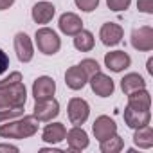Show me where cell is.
Here are the masks:
<instances>
[{
  "mask_svg": "<svg viewBox=\"0 0 153 153\" xmlns=\"http://www.w3.org/2000/svg\"><path fill=\"white\" fill-rule=\"evenodd\" d=\"M59 114V103L51 97V99H42L34 103L33 108V115L40 121V123H51L54 117H58Z\"/></svg>",
  "mask_w": 153,
  "mask_h": 153,
  "instance_id": "obj_5",
  "label": "cell"
},
{
  "mask_svg": "<svg viewBox=\"0 0 153 153\" xmlns=\"http://www.w3.org/2000/svg\"><path fill=\"white\" fill-rule=\"evenodd\" d=\"M74 2L78 6V9H81L85 13H92L99 6V0H74Z\"/></svg>",
  "mask_w": 153,
  "mask_h": 153,
  "instance_id": "obj_27",
  "label": "cell"
},
{
  "mask_svg": "<svg viewBox=\"0 0 153 153\" xmlns=\"http://www.w3.org/2000/svg\"><path fill=\"white\" fill-rule=\"evenodd\" d=\"M133 142H135V146H139L142 149H149L153 146V128L149 124H144L140 128H135Z\"/></svg>",
  "mask_w": 153,
  "mask_h": 153,
  "instance_id": "obj_21",
  "label": "cell"
},
{
  "mask_svg": "<svg viewBox=\"0 0 153 153\" xmlns=\"http://www.w3.org/2000/svg\"><path fill=\"white\" fill-rule=\"evenodd\" d=\"M18 81H22V74L20 72H11L7 78H4L2 81H0V88H2V87H9V85H15Z\"/></svg>",
  "mask_w": 153,
  "mask_h": 153,
  "instance_id": "obj_28",
  "label": "cell"
},
{
  "mask_svg": "<svg viewBox=\"0 0 153 153\" xmlns=\"http://www.w3.org/2000/svg\"><path fill=\"white\" fill-rule=\"evenodd\" d=\"M94 43H96V40H94V34L90 31L81 29L78 34H74V47L78 49V51H81V52L92 51L94 49Z\"/></svg>",
  "mask_w": 153,
  "mask_h": 153,
  "instance_id": "obj_22",
  "label": "cell"
},
{
  "mask_svg": "<svg viewBox=\"0 0 153 153\" xmlns=\"http://www.w3.org/2000/svg\"><path fill=\"white\" fill-rule=\"evenodd\" d=\"M137 9L146 15H153V0H137Z\"/></svg>",
  "mask_w": 153,
  "mask_h": 153,
  "instance_id": "obj_29",
  "label": "cell"
},
{
  "mask_svg": "<svg viewBox=\"0 0 153 153\" xmlns=\"http://www.w3.org/2000/svg\"><path fill=\"white\" fill-rule=\"evenodd\" d=\"M15 4V0H0V11H6Z\"/></svg>",
  "mask_w": 153,
  "mask_h": 153,
  "instance_id": "obj_32",
  "label": "cell"
},
{
  "mask_svg": "<svg viewBox=\"0 0 153 153\" xmlns=\"http://www.w3.org/2000/svg\"><path fill=\"white\" fill-rule=\"evenodd\" d=\"M140 88H146V81H144L142 76L137 74V72H130V74H126L124 78L121 79V90L126 96L135 92V90H140Z\"/></svg>",
  "mask_w": 153,
  "mask_h": 153,
  "instance_id": "obj_20",
  "label": "cell"
},
{
  "mask_svg": "<svg viewBox=\"0 0 153 153\" xmlns=\"http://www.w3.org/2000/svg\"><path fill=\"white\" fill-rule=\"evenodd\" d=\"M128 106L130 108H137V110H149L151 106V96L146 88L135 90L131 94H128Z\"/></svg>",
  "mask_w": 153,
  "mask_h": 153,
  "instance_id": "obj_19",
  "label": "cell"
},
{
  "mask_svg": "<svg viewBox=\"0 0 153 153\" xmlns=\"http://www.w3.org/2000/svg\"><path fill=\"white\" fill-rule=\"evenodd\" d=\"M27 101V90L24 81H18L9 87L0 88V108H15L24 106Z\"/></svg>",
  "mask_w": 153,
  "mask_h": 153,
  "instance_id": "obj_2",
  "label": "cell"
},
{
  "mask_svg": "<svg viewBox=\"0 0 153 153\" xmlns=\"http://www.w3.org/2000/svg\"><path fill=\"white\" fill-rule=\"evenodd\" d=\"M131 65V58L124 51H112L105 54V67L112 72H123Z\"/></svg>",
  "mask_w": 153,
  "mask_h": 153,
  "instance_id": "obj_11",
  "label": "cell"
},
{
  "mask_svg": "<svg viewBox=\"0 0 153 153\" xmlns=\"http://www.w3.org/2000/svg\"><path fill=\"white\" fill-rule=\"evenodd\" d=\"M24 115V106H15V108H0V123H6L11 119H16Z\"/></svg>",
  "mask_w": 153,
  "mask_h": 153,
  "instance_id": "obj_24",
  "label": "cell"
},
{
  "mask_svg": "<svg viewBox=\"0 0 153 153\" xmlns=\"http://www.w3.org/2000/svg\"><path fill=\"white\" fill-rule=\"evenodd\" d=\"M34 38H36V47H38V51H40L42 54H45V56H54V54L61 49V40H59L58 33L52 31V29H49V27L38 29L36 34H34Z\"/></svg>",
  "mask_w": 153,
  "mask_h": 153,
  "instance_id": "obj_3",
  "label": "cell"
},
{
  "mask_svg": "<svg viewBox=\"0 0 153 153\" xmlns=\"http://www.w3.org/2000/svg\"><path fill=\"white\" fill-rule=\"evenodd\" d=\"M92 130H94L96 139L101 142V140L110 139V137H114V135L117 133V124H115V121L110 119L108 115H99V117L94 121Z\"/></svg>",
  "mask_w": 153,
  "mask_h": 153,
  "instance_id": "obj_9",
  "label": "cell"
},
{
  "mask_svg": "<svg viewBox=\"0 0 153 153\" xmlns=\"http://www.w3.org/2000/svg\"><path fill=\"white\" fill-rule=\"evenodd\" d=\"M7 68H9V56L0 49V76H2Z\"/></svg>",
  "mask_w": 153,
  "mask_h": 153,
  "instance_id": "obj_30",
  "label": "cell"
},
{
  "mask_svg": "<svg viewBox=\"0 0 153 153\" xmlns=\"http://www.w3.org/2000/svg\"><path fill=\"white\" fill-rule=\"evenodd\" d=\"M56 92V83L49 76H40L33 83V97L34 101H42V99H51Z\"/></svg>",
  "mask_w": 153,
  "mask_h": 153,
  "instance_id": "obj_8",
  "label": "cell"
},
{
  "mask_svg": "<svg viewBox=\"0 0 153 153\" xmlns=\"http://www.w3.org/2000/svg\"><path fill=\"white\" fill-rule=\"evenodd\" d=\"M124 123L128 124V128H140L144 124H149V119H151V112L149 110H137V108H130L126 106L124 108Z\"/></svg>",
  "mask_w": 153,
  "mask_h": 153,
  "instance_id": "obj_16",
  "label": "cell"
},
{
  "mask_svg": "<svg viewBox=\"0 0 153 153\" xmlns=\"http://www.w3.org/2000/svg\"><path fill=\"white\" fill-rule=\"evenodd\" d=\"M40 151H42V153H45V151H52V153H61V149H58V148H42Z\"/></svg>",
  "mask_w": 153,
  "mask_h": 153,
  "instance_id": "obj_33",
  "label": "cell"
},
{
  "mask_svg": "<svg viewBox=\"0 0 153 153\" xmlns=\"http://www.w3.org/2000/svg\"><path fill=\"white\" fill-rule=\"evenodd\" d=\"M146 68H148V72H149V74H153V58H149V59H148V67H146Z\"/></svg>",
  "mask_w": 153,
  "mask_h": 153,
  "instance_id": "obj_34",
  "label": "cell"
},
{
  "mask_svg": "<svg viewBox=\"0 0 153 153\" xmlns=\"http://www.w3.org/2000/svg\"><path fill=\"white\" fill-rule=\"evenodd\" d=\"M67 112H68V119H70V123L74 126H81V124L87 123V119L90 115V106L81 97H72L68 101Z\"/></svg>",
  "mask_w": 153,
  "mask_h": 153,
  "instance_id": "obj_4",
  "label": "cell"
},
{
  "mask_svg": "<svg viewBox=\"0 0 153 153\" xmlns=\"http://www.w3.org/2000/svg\"><path fill=\"white\" fill-rule=\"evenodd\" d=\"M40 121L34 115H20L16 119L6 121V124L0 126V137L4 139H27L38 131Z\"/></svg>",
  "mask_w": 153,
  "mask_h": 153,
  "instance_id": "obj_1",
  "label": "cell"
},
{
  "mask_svg": "<svg viewBox=\"0 0 153 153\" xmlns=\"http://www.w3.org/2000/svg\"><path fill=\"white\" fill-rule=\"evenodd\" d=\"M58 27L63 34L67 36H74L78 34L81 29H83V20L76 15V13H63L59 16V22H58Z\"/></svg>",
  "mask_w": 153,
  "mask_h": 153,
  "instance_id": "obj_14",
  "label": "cell"
},
{
  "mask_svg": "<svg viewBox=\"0 0 153 153\" xmlns=\"http://www.w3.org/2000/svg\"><path fill=\"white\" fill-rule=\"evenodd\" d=\"M0 151H13V153H18V148L13 146V144H0Z\"/></svg>",
  "mask_w": 153,
  "mask_h": 153,
  "instance_id": "obj_31",
  "label": "cell"
},
{
  "mask_svg": "<svg viewBox=\"0 0 153 153\" xmlns=\"http://www.w3.org/2000/svg\"><path fill=\"white\" fill-rule=\"evenodd\" d=\"M65 135H67L65 124H61V123H51V124H47L43 128L42 140H45L49 144H58V142L65 140Z\"/></svg>",
  "mask_w": 153,
  "mask_h": 153,
  "instance_id": "obj_18",
  "label": "cell"
},
{
  "mask_svg": "<svg viewBox=\"0 0 153 153\" xmlns=\"http://www.w3.org/2000/svg\"><path fill=\"white\" fill-rule=\"evenodd\" d=\"M99 148H101L103 153H119V151L124 148V140L115 133L114 137L101 140V142H99Z\"/></svg>",
  "mask_w": 153,
  "mask_h": 153,
  "instance_id": "obj_23",
  "label": "cell"
},
{
  "mask_svg": "<svg viewBox=\"0 0 153 153\" xmlns=\"http://www.w3.org/2000/svg\"><path fill=\"white\" fill-rule=\"evenodd\" d=\"M15 52H16V58L22 61V63H29L34 56V47H33V42L31 38L25 34V33H18L15 36Z\"/></svg>",
  "mask_w": 153,
  "mask_h": 153,
  "instance_id": "obj_12",
  "label": "cell"
},
{
  "mask_svg": "<svg viewBox=\"0 0 153 153\" xmlns=\"http://www.w3.org/2000/svg\"><path fill=\"white\" fill-rule=\"evenodd\" d=\"M131 47L140 52H149L153 49V29L149 25H142L131 31Z\"/></svg>",
  "mask_w": 153,
  "mask_h": 153,
  "instance_id": "obj_6",
  "label": "cell"
},
{
  "mask_svg": "<svg viewBox=\"0 0 153 153\" xmlns=\"http://www.w3.org/2000/svg\"><path fill=\"white\" fill-rule=\"evenodd\" d=\"M131 4V0H106V6L108 9L115 11V13H121V11H126Z\"/></svg>",
  "mask_w": 153,
  "mask_h": 153,
  "instance_id": "obj_26",
  "label": "cell"
},
{
  "mask_svg": "<svg viewBox=\"0 0 153 153\" xmlns=\"http://www.w3.org/2000/svg\"><path fill=\"white\" fill-rule=\"evenodd\" d=\"M56 15V7L51 4V2H38L33 6V11H31V16L36 24H49L52 20V16Z\"/></svg>",
  "mask_w": 153,
  "mask_h": 153,
  "instance_id": "obj_17",
  "label": "cell"
},
{
  "mask_svg": "<svg viewBox=\"0 0 153 153\" xmlns=\"http://www.w3.org/2000/svg\"><path fill=\"white\" fill-rule=\"evenodd\" d=\"M79 67L87 72V76L90 78V76H94V74H97V72H101V67H99V63L96 61V59H92V58H87V59H83L81 63H79Z\"/></svg>",
  "mask_w": 153,
  "mask_h": 153,
  "instance_id": "obj_25",
  "label": "cell"
},
{
  "mask_svg": "<svg viewBox=\"0 0 153 153\" xmlns=\"http://www.w3.org/2000/svg\"><path fill=\"white\" fill-rule=\"evenodd\" d=\"M88 83L92 87V92L99 97H110L115 90V85H114V79L110 76L103 74V72H97L94 76L88 78Z\"/></svg>",
  "mask_w": 153,
  "mask_h": 153,
  "instance_id": "obj_7",
  "label": "cell"
},
{
  "mask_svg": "<svg viewBox=\"0 0 153 153\" xmlns=\"http://www.w3.org/2000/svg\"><path fill=\"white\" fill-rule=\"evenodd\" d=\"M65 140H67V144L72 151H81V149L88 148V142H90L87 131L81 126H74L72 130H68L67 135H65Z\"/></svg>",
  "mask_w": 153,
  "mask_h": 153,
  "instance_id": "obj_13",
  "label": "cell"
},
{
  "mask_svg": "<svg viewBox=\"0 0 153 153\" xmlns=\"http://www.w3.org/2000/svg\"><path fill=\"white\" fill-rule=\"evenodd\" d=\"M123 27L119 24H114V22H106L101 25V31H99V38L101 42L106 45V47H115L117 43H121L123 40Z\"/></svg>",
  "mask_w": 153,
  "mask_h": 153,
  "instance_id": "obj_10",
  "label": "cell"
},
{
  "mask_svg": "<svg viewBox=\"0 0 153 153\" xmlns=\"http://www.w3.org/2000/svg\"><path fill=\"white\" fill-rule=\"evenodd\" d=\"M65 83L70 90H81L88 83V76L79 65H74L65 72Z\"/></svg>",
  "mask_w": 153,
  "mask_h": 153,
  "instance_id": "obj_15",
  "label": "cell"
}]
</instances>
